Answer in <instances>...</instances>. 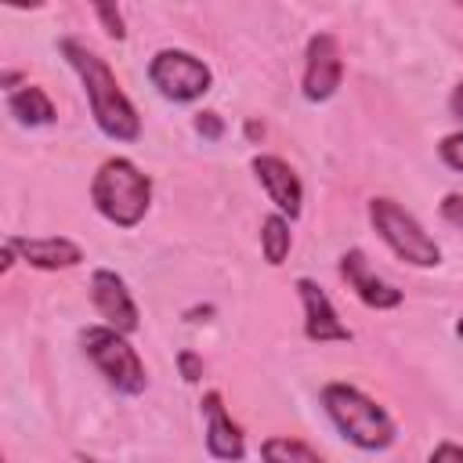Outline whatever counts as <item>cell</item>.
I'll return each mask as SVG.
<instances>
[{"mask_svg": "<svg viewBox=\"0 0 463 463\" xmlns=\"http://www.w3.org/2000/svg\"><path fill=\"white\" fill-rule=\"evenodd\" d=\"M58 51H61L65 61L76 69L98 130H101L105 137H112V141H137V137H141V116H137L134 101L127 98V90L119 87V80H116V72L109 69V61L98 58L90 47H83V43L72 40V36H61V40H58Z\"/></svg>", "mask_w": 463, "mask_h": 463, "instance_id": "1", "label": "cell"}, {"mask_svg": "<svg viewBox=\"0 0 463 463\" xmlns=\"http://www.w3.org/2000/svg\"><path fill=\"white\" fill-rule=\"evenodd\" d=\"M322 409L333 420V427L340 430V438L362 452H383L398 438L391 412L376 398L358 391L354 383H344V380L326 383L322 387Z\"/></svg>", "mask_w": 463, "mask_h": 463, "instance_id": "2", "label": "cell"}, {"mask_svg": "<svg viewBox=\"0 0 463 463\" xmlns=\"http://www.w3.org/2000/svg\"><path fill=\"white\" fill-rule=\"evenodd\" d=\"M90 203L94 210L116 224V228H134L145 221L148 203H152V181L148 174H141L137 163H130L127 156H112L98 166L94 181H90Z\"/></svg>", "mask_w": 463, "mask_h": 463, "instance_id": "3", "label": "cell"}, {"mask_svg": "<svg viewBox=\"0 0 463 463\" xmlns=\"http://www.w3.org/2000/svg\"><path fill=\"white\" fill-rule=\"evenodd\" d=\"M369 221L398 260H405L412 268H438L441 264V246L423 232V224L402 203H394L387 195H373L369 199Z\"/></svg>", "mask_w": 463, "mask_h": 463, "instance_id": "4", "label": "cell"}, {"mask_svg": "<svg viewBox=\"0 0 463 463\" xmlns=\"http://www.w3.org/2000/svg\"><path fill=\"white\" fill-rule=\"evenodd\" d=\"M80 344H83V354L109 380V387H116L119 394H141L148 387V373H145L141 354L112 326H87L80 333Z\"/></svg>", "mask_w": 463, "mask_h": 463, "instance_id": "5", "label": "cell"}, {"mask_svg": "<svg viewBox=\"0 0 463 463\" xmlns=\"http://www.w3.org/2000/svg\"><path fill=\"white\" fill-rule=\"evenodd\" d=\"M148 80L166 101H177V105H188L213 87L210 65L203 58H195L192 51H181V47L156 51L148 61Z\"/></svg>", "mask_w": 463, "mask_h": 463, "instance_id": "6", "label": "cell"}, {"mask_svg": "<svg viewBox=\"0 0 463 463\" xmlns=\"http://www.w3.org/2000/svg\"><path fill=\"white\" fill-rule=\"evenodd\" d=\"M344 83V54L333 33H315L304 51V98L329 101Z\"/></svg>", "mask_w": 463, "mask_h": 463, "instance_id": "7", "label": "cell"}, {"mask_svg": "<svg viewBox=\"0 0 463 463\" xmlns=\"http://www.w3.org/2000/svg\"><path fill=\"white\" fill-rule=\"evenodd\" d=\"M90 300L98 307V315L105 318V326H112L116 333H134L141 326V315H137V304L123 282V275H116L112 268H98L90 275Z\"/></svg>", "mask_w": 463, "mask_h": 463, "instance_id": "8", "label": "cell"}, {"mask_svg": "<svg viewBox=\"0 0 463 463\" xmlns=\"http://www.w3.org/2000/svg\"><path fill=\"white\" fill-rule=\"evenodd\" d=\"M297 293L304 304V336L311 344H347L354 333L340 322L333 300L326 297V289L315 279H297Z\"/></svg>", "mask_w": 463, "mask_h": 463, "instance_id": "9", "label": "cell"}, {"mask_svg": "<svg viewBox=\"0 0 463 463\" xmlns=\"http://www.w3.org/2000/svg\"><path fill=\"white\" fill-rule=\"evenodd\" d=\"M340 275H344L347 289H354V297H358L365 307H373V311H391V307L402 304V289L391 286V282H383V279L373 271L369 257H365L358 246L340 257Z\"/></svg>", "mask_w": 463, "mask_h": 463, "instance_id": "10", "label": "cell"}, {"mask_svg": "<svg viewBox=\"0 0 463 463\" xmlns=\"http://www.w3.org/2000/svg\"><path fill=\"white\" fill-rule=\"evenodd\" d=\"M253 174L257 181L264 184L268 199L275 203V213L282 217H300V206H304V184L297 177V170L279 159V156H253Z\"/></svg>", "mask_w": 463, "mask_h": 463, "instance_id": "11", "label": "cell"}, {"mask_svg": "<svg viewBox=\"0 0 463 463\" xmlns=\"http://www.w3.org/2000/svg\"><path fill=\"white\" fill-rule=\"evenodd\" d=\"M203 412H206V452L213 459L239 463L246 456V438H242L239 423L228 416L224 398L217 391H206L203 394Z\"/></svg>", "mask_w": 463, "mask_h": 463, "instance_id": "12", "label": "cell"}, {"mask_svg": "<svg viewBox=\"0 0 463 463\" xmlns=\"http://www.w3.org/2000/svg\"><path fill=\"white\" fill-rule=\"evenodd\" d=\"M7 242L14 246V253L40 268V271H61V268H76L83 260V250L65 239V235H47V239H22V235H7Z\"/></svg>", "mask_w": 463, "mask_h": 463, "instance_id": "13", "label": "cell"}, {"mask_svg": "<svg viewBox=\"0 0 463 463\" xmlns=\"http://www.w3.org/2000/svg\"><path fill=\"white\" fill-rule=\"evenodd\" d=\"M7 112H11L22 127H47V123H54V116H58L51 94H47L43 87H36V83L14 87V90L7 94Z\"/></svg>", "mask_w": 463, "mask_h": 463, "instance_id": "14", "label": "cell"}, {"mask_svg": "<svg viewBox=\"0 0 463 463\" xmlns=\"http://www.w3.org/2000/svg\"><path fill=\"white\" fill-rule=\"evenodd\" d=\"M289 246H293V235H289V217L282 213H268L260 221V250H264V260L271 268H279L286 257H289Z\"/></svg>", "mask_w": 463, "mask_h": 463, "instance_id": "15", "label": "cell"}, {"mask_svg": "<svg viewBox=\"0 0 463 463\" xmlns=\"http://www.w3.org/2000/svg\"><path fill=\"white\" fill-rule=\"evenodd\" d=\"M260 459L264 463H326L307 441L300 438H264L260 441Z\"/></svg>", "mask_w": 463, "mask_h": 463, "instance_id": "16", "label": "cell"}, {"mask_svg": "<svg viewBox=\"0 0 463 463\" xmlns=\"http://www.w3.org/2000/svg\"><path fill=\"white\" fill-rule=\"evenodd\" d=\"M438 156H441V163H445L449 170H459V174H463V130L445 134L441 145H438Z\"/></svg>", "mask_w": 463, "mask_h": 463, "instance_id": "17", "label": "cell"}, {"mask_svg": "<svg viewBox=\"0 0 463 463\" xmlns=\"http://www.w3.org/2000/svg\"><path fill=\"white\" fill-rule=\"evenodd\" d=\"M94 14H98V22L105 25V33H109L112 40H123V36H127V25H123V11H119L116 4H94Z\"/></svg>", "mask_w": 463, "mask_h": 463, "instance_id": "18", "label": "cell"}, {"mask_svg": "<svg viewBox=\"0 0 463 463\" xmlns=\"http://www.w3.org/2000/svg\"><path fill=\"white\" fill-rule=\"evenodd\" d=\"M195 130H199L206 141H221V137H224V119H221L217 112L206 109V112L195 116Z\"/></svg>", "mask_w": 463, "mask_h": 463, "instance_id": "19", "label": "cell"}, {"mask_svg": "<svg viewBox=\"0 0 463 463\" xmlns=\"http://www.w3.org/2000/svg\"><path fill=\"white\" fill-rule=\"evenodd\" d=\"M438 213L449 221V224H456V228H463V195L459 192H449L445 199H441V206H438Z\"/></svg>", "mask_w": 463, "mask_h": 463, "instance_id": "20", "label": "cell"}, {"mask_svg": "<svg viewBox=\"0 0 463 463\" xmlns=\"http://www.w3.org/2000/svg\"><path fill=\"white\" fill-rule=\"evenodd\" d=\"M177 365H181L184 383H199V376H203V358H199L195 351H181V354H177Z\"/></svg>", "mask_w": 463, "mask_h": 463, "instance_id": "21", "label": "cell"}, {"mask_svg": "<svg viewBox=\"0 0 463 463\" xmlns=\"http://www.w3.org/2000/svg\"><path fill=\"white\" fill-rule=\"evenodd\" d=\"M427 463H463V445L441 441V445H434V452L427 456Z\"/></svg>", "mask_w": 463, "mask_h": 463, "instance_id": "22", "label": "cell"}, {"mask_svg": "<svg viewBox=\"0 0 463 463\" xmlns=\"http://www.w3.org/2000/svg\"><path fill=\"white\" fill-rule=\"evenodd\" d=\"M449 109H452L456 119H463V80L456 83V90H452V98H449Z\"/></svg>", "mask_w": 463, "mask_h": 463, "instance_id": "23", "label": "cell"}, {"mask_svg": "<svg viewBox=\"0 0 463 463\" xmlns=\"http://www.w3.org/2000/svg\"><path fill=\"white\" fill-rule=\"evenodd\" d=\"M260 134H264V127H260L257 119H250V123H246V137H260Z\"/></svg>", "mask_w": 463, "mask_h": 463, "instance_id": "24", "label": "cell"}, {"mask_svg": "<svg viewBox=\"0 0 463 463\" xmlns=\"http://www.w3.org/2000/svg\"><path fill=\"white\" fill-rule=\"evenodd\" d=\"M456 336L463 340V315H459V322H456Z\"/></svg>", "mask_w": 463, "mask_h": 463, "instance_id": "25", "label": "cell"}]
</instances>
